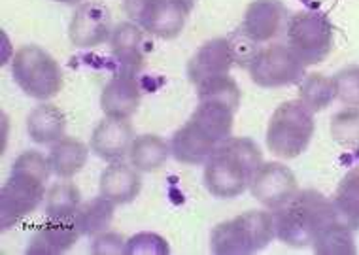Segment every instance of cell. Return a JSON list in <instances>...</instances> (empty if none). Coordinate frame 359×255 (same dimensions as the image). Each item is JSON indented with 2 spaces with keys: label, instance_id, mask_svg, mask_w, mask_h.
Here are the masks:
<instances>
[{
  "label": "cell",
  "instance_id": "33",
  "mask_svg": "<svg viewBox=\"0 0 359 255\" xmlns=\"http://www.w3.org/2000/svg\"><path fill=\"white\" fill-rule=\"evenodd\" d=\"M125 246H127V240L121 235L114 230H104L93 237L91 251L95 255H121L125 254Z\"/></svg>",
  "mask_w": 359,
  "mask_h": 255
},
{
  "label": "cell",
  "instance_id": "28",
  "mask_svg": "<svg viewBox=\"0 0 359 255\" xmlns=\"http://www.w3.org/2000/svg\"><path fill=\"white\" fill-rule=\"evenodd\" d=\"M312 248L320 255H353L358 251L353 229L337 219L314 238Z\"/></svg>",
  "mask_w": 359,
  "mask_h": 255
},
{
  "label": "cell",
  "instance_id": "23",
  "mask_svg": "<svg viewBox=\"0 0 359 255\" xmlns=\"http://www.w3.org/2000/svg\"><path fill=\"white\" fill-rule=\"evenodd\" d=\"M114 214H116V205L100 195V197H93L81 202L72 221L80 230L81 237H97L110 229Z\"/></svg>",
  "mask_w": 359,
  "mask_h": 255
},
{
  "label": "cell",
  "instance_id": "9",
  "mask_svg": "<svg viewBox=\"0 0 359 255\" xmlns=\"http://www.w3.org/2000/svg\"><path fill=\"white\" fill-rule=\"evenodd\" d=\"M123 10L130 21L161 40L180 36L189 15L178 0H123Z\"/></svg>",
  "mask_w": 359,
  "mask_h": 255
},
{
  "label": "cell",
  "instance_id": "18",
  "mask_svg": "<svg viewBox=\"0 0 359 255\" xmlns=\"http://www.w3.org/2000/svg\"><path fill=\"white\" fill-rule=\"evenodd\" d=\"M168 146L170 156L182 165H205L217 148V144L206 137L191 119L174 132Z\"/></svg>",
  "mask_w": 359,
  "mask_h": 255
},
{
  "label": "cell",
  "instance_id": "12",
  "mask_svg": "<svg viewBox=\"0 0 359 255\" xmlns=\"http://www.w3.org/2000/svg\"><path fill=\"white\" fill-rule=\"evenodd\" d=\"M111 13L100 2H81L69 25L72 46L87 50L108 42L111 36Z\"/></svg>",
  "mask_w": 359,
  "mask_h": 255
},
{
  "label": "cell",
  "instance_id": "14",
  "mask_svg": "<svg viewBox=\"0 0 359 255\" xmlns=\"http://www.w3.org/2000/svg\"><path fill=\"white\" fill-rule=\"evenodd\" d=\"M135 138L137 135L129 119L106 118L95 127L89 148L95 156L106 163L123 161L125 157H129V150Z\"/></svg>",
  "mask_w": 359,
  "mask_h": 255
},
{
  "label": "cell",
  "instance_id": "13",
  "mask_svg": "<svg viewBox=\"0 0 359 255\" xmlns=\"http://www.w3.org/2000/svg\"><path fill=\"white\" fill-rule=\"evenodd\" d=\"M142 100V88L135 72L119 70L108 80L100 93V108L106 118L129 119L137 113Z\"/></svg>",
  "mask_w": 359,
  "mask_h": 255
},
{
  "label": "cell",
  "instance_id": "16",
  "mask_svg": "<svg viewBox=\"0 0 359 255\" xmlns=\"http://www.w3.org/2000/svg\"><path fill=\"white\" fill-rule=\"evenodd\" d=\"M140 189H142L140 170H137L130 163H108V167L100 174V195L111 200L116 206L133 202L140 193Z\"/></svg>",
  "mask_w": 359,
  "mask_h": 255
},
{
  "label": "cell",
  "instance_id": "31",
  "mask_svg": "<svg viewBox=\"0 0 359 255\" xmlns=\"http://www.w3.org/2000/svg\"><path fill=\"white\" fill-rule=\"evenodd\" d=\"M334 99L348 108H359V64H350L333 76Z\"/></svg>",
  "mask_w": 359,
  "mask_h": 255
},
{
  "label": "cell",
  "instance_id": "34",
  "mask_svg": "<svg viewBox=\"0 0 359 255\" xmlns=\"http://www.w3.org/2000/svg\"><path fill=\"white\" fill-rule=\"evenodd\" d=\"M180 4H184V6H186V10L189 13H191V10L193 8H195V4H197V0H178Z\"/></svg>",
  "mask_w": 359,
  "mask_h": 255
},
{
  "label": "cell",
  "instance_id": "1",
  "mask_svg": "<svg viewBox=\"0 0 359 255\" xmlns=\"http://www.w3.org/2000/svg\"><path fill=\"white\" fill-rule=\"evenodd\" d=\"M51 168L48 157L40 151L27 150L13 161L12 172L0 193V225L8 230L29 218L46 200V184Z\"/></svg>",
  "mask_w": 359,
  "mask_h": 255
},
{
  "label": "cell",
  "instance_id": "8",
  "mask_svg": "<svg viewBox=\"0 0 359 255\" xmlns=\"http://www.w3.org/2000/svg\"><path fill=\"white\" fill-rule=\"evenodd\" d=\"M248 72L255 85L278 89L299 85L306 76V67L287 44H271L255 51Z\"/></svg>",
  "mask_w": 359,
  "mask_h": 255
},
{
  "label": "cell",
  "instance_id": "10",
  "mask_svg": "<svg viewBox=\"0 0 359 255\" xmlns=\"http://www.w3.org/2000/svg\"><path fill=\"white\" fill-rule=\"evenodd\" d=\"M299 191L295 174L284 163L269 161L263 163L250 181V193L266 210H278L287 205Z\"/></svg>",
  "mask_w": 359,
  "mask_h": 255
},
{
  "label": "cell",
  "instance_id": "22",
  "mask_svg": "<svg viewBox=\"0 0 359 255\" xmlns=\"http://www.w3.org/2000/svg\"><path fill=\"white\" fill-rule=\"evenodd\" d=\"M87 157H89L87 144L78 138L62 137L50 148L48 161H50L51 174H55L61 180H70L86 167Z\"/></svg>",
  "mask_w": 359,
  "mask_h": 255
},
{
  "label": "cell",
  "instance_id": "2",
  "mask_svg": "<svg viewBox=\"0 0 359 255\" xmlns=\"http://www.w3.org/2000/svg\"><path fill=\"white\" fill-rule=\"evenodd\" d=\"M263 165V153L252 138H227L205 163V186L217 199H235L250 187Z\"/></svg>",
  "mask_w": 359,
  "mask_h": 255
},
{
  "label": "cell",
  "instance_id": "7",
  "mask_svg": "<svg viewBox=\"0 0 359 255\" xmlns=\"http://www.w3.org/2000/svg\"><path fill=\"white\" fill-rule=\"evenodd\" d=\"M285 38L290 50L303 61L304 67L325 61L334 46L333 25L327 15L318 10L293 13L287 21Z\"/></svg>",
  "mask_w": 359,
  "mask_h": 255
},
{
  "label": "cell",
  "instance_id": "20",
  "mask_svg": "<svg viewBox=\"0 0 359 255\" xmlns=\"http://www.w3.org/2000/svg\"><path fill=\"white\" fill-rule=\"evenodd\" d=\"M236 112H238L236 108L219 100H198L197 108L189 119L219 146L231 138Z\"/></svg>",
  "mask_w": 359,
  "mask_h": 255
},
{
  "label": "cell",
  "instance_id": "19",
  "mask_svg": "<svg viewBox=\"0 0 359 255\" xmlns=\"http://www.w3.org/2000/svg\"><path fill=\"white\" fill-rule=\"evenodd\" d=\"M80 230L74 221H55L50 219V223H43L34 233L27 244L25 254L29 255H61L74 248V244L80 238Z\"/></svg>",
  "mask_w": 359,
  "mask_h": 255
},
{
  "label": "cell",
  "instance_id": "30",
  "mask_svg": "<svg viewBox=\"0 0 359 255\" xmlns=\"http://www.w3.org/2000/svg\"><path fill=\"white\" fill-rule=\"evenodd\" d=\"M331 137L346 150L359 148V108H344L331 118Z\"/></svg>",
  "mask_w": 359,
  "mask_h": 255
},
{
  "label": "cell",
  "instance_id": "36",
  "mask_svg": "<svg viewBox=\"0 0 359 255\" xmlns=\"http://www.w3.org/2000/svg\"><path fill=\"white\" fill-rule=\"evenodd\" d=\"M358 153H359V151H358Z\"/></svg>",
  "mask_w": 359,
  "mask_h": 255
},
{
  "label": "cell",
  "instance_id": "3",
  "mask_svg": "<svg viewBox=\"0 0 359 255\" xmlns=\"http://www.w3.org/2000/svg\"><path fill=\"white\" fill-rule=\"evenodd\" d=\"M273 218L274 233L280 242L291 248H304L312 246L314 238L333 223L337 216L333 200L318 189H299L287 205L273 210Z\"/></svg>",
  "mask_w": 359,
  "mask_h": 255
},
{
  "label": "cell",
  "instance_id": "26",
  "mask_svg": "<svg viewBox=\"0 0 359 255\" xmlns=\"http://www.w3.org/2000/svg\"><path fill=\"white\" fill-rule=\"evenodd\" d=\"M81 205L80 189L70 181H59L46 195V216L55 221H72Z\"/></svg>",
  "mask_w": 359,
  "mask_h": 255
},
{
  "label": "cell",
  "instance_id": "6",
  "mask_svg": "<svg viewBox=\"0 0 359 255\" xmlns=\"http://www.w3.org/2000/svg\"><path fill=\"white\" fill-rule=\"evenodd\" d=\"M12 76L23 93L32 99L50 100L61 93L62 69L38 46H23L12 59Z\"/></svg>",
  "mask_w": 359,
  "mask_h": 255
},
{
  "label": "cell",
  "instance_id": "15",
  "mask_svg": "<svg viewBox=\"0 0 359 255\" xmlns=\"http://www.w3.org/2000/svg\"><path fill=\"white\" fill-rule=\"evenodd\" d=\"M236 64L233 46L229 38H212L201 46L195 55L187 62V78L191 83L198 85L206 78L229 74V70Z\"/></svg>",
  "mask_w": 359,
  "mask_h": 255
},
{
  "label": "cell",
  "instance_id": "35",
  "mask_svg": "<svg viewBox=\"0 0 359 255\" xmlns=\"http://www.w3.org/2000/svg\"><path fill=\"white\" fill-rule=\"evenodd\" d=\"M55 2H61L65 6H80L83 0H55Z\"/></svg>",
  "mask_w": 359,
  "mask_h": 255
},
{
  "label": "cell",
  "instance_id": "25",
  "mask_svg": "<svg viewBox=\"0 0 359 255\" xmlns=\"http://www.w3.org/2000/svg\"><path fill=\"white\" fill-rule=\"evenodd\" d=\"M170 146L157 135H140L129 150V161L140 172H155L167 163Z\"/></svg>",
  "mask_w": 359,
  "mask_h": 255
},
{
  "label": "cell",
  "instance_id": "29",
  "mask_svg": "<svg viewBox=\"0 0 359 255\" xmlns=\"http://www.w3.org/2000/svg\"><path fill=\"white\" fill-rule=\"evenodd\" d=\"M197 99L198 100H219L225 104L233 106L238 110L241 106V88L229 74L214 76L206 78L197 85Z\"/></svg>",
  "mask_w": 359,
  "mask_h": 255
},
{
  "label": "cell",
  "instance_id": "24",
  "mask_svg": "<svg viewBox=\"0 0 359 255\" xmlns=\"http://www.w3.org/2000/svg\"><path fill=\"white\" fill-rule=\"evenodd\" d=\"M331 200L337 221L353 230L359 229V163L344 174Z\"/></svg>",
  "mask_w": 359,
  "mask_h": 255
},
{
  "label": "cell",
  "instance_id": "17",
  "mask_svg": "<svg viewBox=\"0 0 359 255\" xmlns=\"http://www.w3.org/2000/svg\"><path fill=\"white\" fill-rule=\"evenodd\" d=\"M144 29L135 21H123L114 27L110 36V50L114 59L119 62V70L135 72L142 70L146 61L144 51Z\"/></svg>",
  "mask_w": 359,
  "mask_h": 255
},
{
  "label": "cell",
  "instance_id": "5",
  "mask_svg": "<svg viewBox=\"0 0 359 255\" xmlns=\"http://www.w3.org/2000/svg\"><path fill=\"white\" fill-rule=\"evenodd\" d=\"M316 131L314 113L301 100H287L274 110L266 127V148L282 159H295L306 151Z\"/></svg>",
  "mask_w": 359,
  "mask_h": 255
},
{
  "label": "cell",
  "instance_id": "11",
  "mask_svg": "<svg viewBox=\"0 0 359 255\" xmlns=\"http://www.w3.org/2000/svg\"><path fill=\"white\" fill-rule=\"evenodd\" d=\"M290 13L280 0H254L242 19L241 32L254 44H266L282 36L287 29Z\"/></svg>",
  "mask_w": 359,
  "mask_h": 255
},
{
  "label": "cell",
  "instance_id": "27",
  "mask_svg": "<svg viewBox=\"0 0 359 255\" xmlns=\"http://www.w3.org/2000/svg\"><path fill=\"white\" fill-rule=\"evenodd\" d=\"M299 100L309 108L312 113L323 112L334 100L333 78H327L320 72H312L299 83Z\"/></svg>",
  "mask_w": 359,
  "mask_h": 255
},
{
  "label": "cell",
  "instance_id": "4",
  "mask_svg": "<svg viewBox=\"0 0 359 255\" xmlns=\"http://www.w3.org/2000/svg\"><path fill=\"white\" fill-rule=\"evenodd\" d=\"M276 238L271 212L250 210L212 229L210 248L217 255L257 254Z\"/></svg>",
  "mask_w": 359,
  "mask_h": 255
},
{
  "label": "cell",
  "instance_id": "32",
  "mask_svg": "<svg viewBox=\"0 0 359 255\" xmlns=\"http://www.w3.org/2000/svg\"><path fill=\"white\" fill-rule=\"evenodd\" d=\"M168 249L167 240L155 233H138L133 238L127 240L125 246V255H167Z\"/></svg>",
  "mask_w": 359,
  "mask_h": 255
},
{
  "label": "cell",
  "instance_id": "21",
  "mask_svg": "<svg viewBox=\"0 0 359 255\" xmlns=\"http://www.w3.org/2000/svg\"><path fill=\"white\" fill-rule=\"evenodd\" d=\"M67 118L55 104L42 102L27 116V135L40 146H53L65 137Z\"/></svg>",
  "mask_w": 359,
  "mask_h": 255
}]
</instances>
